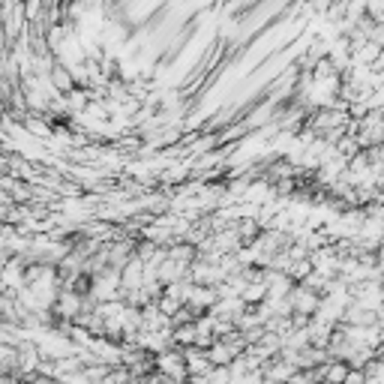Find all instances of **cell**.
Segmentation results:
<instances>
[{
  "label": "cell",
  "mask_w": 384,
  "mask_h": 384,
  "mask_svg": "<svg viewBox=\"0 0 384 384\" xmlns=\"http://www.w3.org/2000/svg\"><path fill=\"white\" fill-rule=\"evenodd\" d=\"M48 82H52V87L57 90V94H69V90L75 87L73 69H69L66 64H60V60H54V66L48 69Z\"/></svg>",
  "instance_id": "obj_6"
},
{
  "label": "cell",
  "mask_w": 384,
  "mask_h": 384,
  "mask_svg": "<svg viewBox=\"0 0 384 384\" xmlns=\"http://www.w3.org/2000/svg\"><path fill=\"white\" fill-rule=\"evenodd\" d=\"M240 297H244L249 307H256V303H261L267 297V286L261 279H252V282H246V286L240 288Z\"/></svg>",
  "instance_id": "obj_8"
},
{
  "label": "cell",
  "mask_w": 384,
  "mask_h": 384,
  "mask_svg": "<svg viewBox=\"0 0 384 384\" xmlns=\"http://www.w3.org/2000/svg\"><path fill=\"white\" fill-rule=\"evenodd\" d=\"M318 300H321L318 291L307 288V286H303V282H295V286H291V291H288L291 312H300V316H316Z\"/></svg>",
  "instance_id": "obj_2"
},
{
  "label": "cell",
  "mask_w": 384,
  "mask_h": 384,
  "mask_svg": "<svg viewBox=\"0 0 384 384\" xmlns=\"http://www.w3.org/2000/svg\"><path fill=\"white\" fill-rule=\"evenodd\" d=\"M244 309H246L244 297H240V295H226V297H216L214 307H210L207 312H210V316H216V318H231V321H235Z\"/></svg>",
  "instance_id": "obj_5"
},
{
  "label": "cell",
  "mask_w": 384,
  "mask_h": 384,
  "mask_svg": "<svg viewBox=\"0 0 384 384\" xmlns=\"http://www.w3.org/2000/svg\"><path fill=\"white\" fill-rule=\"evenodd\" d=\"M184 363H186V376L192 381H205L207 369L214 367L210 357H207V348H201V346H186L184 348Z\"/></svg>",
  "instance_id": "obj_3"
},
{
  "label": "cell",
  "mask_w": 384,
  "mask_h": 384,
  "mask_svg": "<svg viewBox=\"0 0 384 384\" xmlns=\"http://www.w3.org/2000/svg\"><path fill=\"white\" fill-rule=\"evenodd\" d=\"M52 120L54 117H39V115H27L24 117V133H30V135H36V138H43V141H48L52 138V133H54V126H52Z\"/></svg>",
  "instance_id": "obj_7"
},
{
  "label": "cell",
  "mask_w": 384,
  "mask_h": 384,
  "mask_svg": "<svg viewBox=\"0 0 384 384\" xmlns=\"http://www.w3.org/2000/svg\"><path fill=\"white\" fill-rule=\"evenodd\" d=\"M261 282L267 286V295L270 297H288L291 286H295V279H291L286 270H276V267H265V276H261Z\"/></svg>",
  "instance_id": "obj_4"
},
{
  "label": "cell",
  "mask_w": 384,
  "mask_h": 384,
  "mask_svg": "<svg viewBox=\"0 0 384 384\" xmlns=\"http://www.w3.org/2000/svg\"><path fill=\"white\" fill-rule=\"evenodd\" d=\"M154 369H159L165 378L171 381H186V363H184V348L177 346H168L163 351H156L154 355Z\"/></svg>",
  "instance_id": "obj_1"
}]
</instances>
